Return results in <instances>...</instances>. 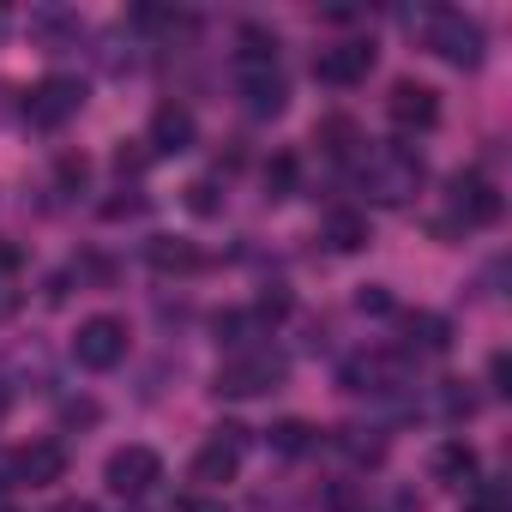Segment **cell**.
<instances>
[{
	"mask_svg": "<svg viewBox=\"0 0 512 512\" xmlns=\"http://www.w3.org/2000/svg\"><path fill=\"white\" fill-rule=\"evenodd\" d=\"M157 476H163V458H157L151 446H121V452L109 458V470H103V482H109L121 500H139Z\"/></svg>",
	"mask_w": 512,
	"mask_h": 512,
	"instance_id": "cell-8",
	"label": "cell"
},
{
	"mask_svg": "<svg viewBox=\"0 0 512 512\" xmlns=\"http://www.w3.org/2000/svg\"><path fill=\"white\" fill-rule=\"evenodd\" d=\"M488 380H494V392H506V356H494V362H488Z\"/></svg>",
	"mask_w": 512,
	"mask_h": 512,
	"instance_id": "cell-31",
	"label": "cell"
},
{
	"mask_svg": "<svg viewBox=\"0 0 512 512\" xmlns=\"http://www.w3.org/2000/svg\"><path fill=\"white\" fill-rule=\"evenodd\" d=\"M272 446L296 458V452H308V446H314V428H308V422H278V428H272Z\"/></svg>",
	"mask_w": 512,
	"mask_h": 512,
	"instance_id": "cell-23",
	"label": "cell"
},
{
	"mask_svg": "<svg viewBox=\"0 0 512 512\" xmlns=\"http://www.w3.org/2000/svg\"><path fill=\"white\" fill-rule=\"evenodd\" d=\"M193 139H199V127H193L187 103H163L151 115V151L157 157H181V151H193Z\"/></svg>",
	"mask_w": 512,
	"mask_h": 512,
	"instance_id": "cell-14",
	"label": "cell"
},
{
	"mask_svg": "<svg viewBox=\"0 0 512 512\" xmlns=\"http://www.w3.org/2000/svg\"><path fill=\"white\" fill-rule=\"evenodd\" d=\"M55 512H97L91 500H67V506H55Z\"/></svg>",
	"mask_w": 512,
	"mask_h": 512,
	"instance_id": "cell-33",
	"label": "cell"
},
{
	"mask_svg": "<svg viewBox=\"0 0 512 512\" xmlns=\"http://www.w3.org/2000/svg\"><path fill=\"white\" fill-rule=\"evenodd\" d=\"M356 308H362V314H392V296H386L380 284H368V290L356 296Z\"/></svg>",
	"mask_w": 512,
	"mask_h": 512,
	"instance_id": "cell-27",
	"label": "cell"
},
{
	"mask_svg": "<svg viewBox=\"0 0 512 512\" xmlns=\"http://www.w3.org/2000/svg\"><path fill=\"white\" fill-rule=\"evenodd\" d=\"M73 356H79V368H91V374L115 368V362L127 356V326H121V320H109V314L85 320V326H79V338H73Z\"/></svg>",
	"mask_w": 512,
	"mask_h": 512,
	"instance_id": "cell-7",
	"label": "cell"
},
{
	"mask_svg": "<svg viewBox=\"0 0 512 512\" xmlns=\"http://www.w3.org/2000/svg\"><path fill=\"white\" fill-rule=\"evenodd\" d=\"M266 193L272 199H290L296 193V157H272L266 163Z\"/></svg>",
	"mask_w": 512,
	"mask_h": 512,
	"instance_id": "cell-21",
	"label": "cell"
},
{
	"mask_svg": "<svg viewBox=\"0 0 512 512\" xmlns=\"http://www.w3.org/2000/svg\"><path fill=\"white\" fill-rule=\"evenodd\" d=\"M151 266H157V272H193V266H199V247L181 241V235H157V241H151Z\"/></svg>",
	"mask_w": 512,
	"mask_h": 512,
	"instance_id": "cell-18",
	"label": "cell"
},
{
	"mask_svg": "<svg viewBox=\"0 0 512 512\" xmlns=\"http://www.w3.org/2000/svg\"><path fill=\"white\" fill-rule=\"evenodd\" d=\"M416 187H422V157H416V151H404V145L368 151V163H362V193H368L374 205H404Z\"/></svg>",
	"mask_w": 512,
	"mask_h": 512,
	"instance_id": "cell-1",
	"label": "cell"
},
{
	"mask_svg": "<svg viewBox=\"0 0 512 512\" xmlns=\"http://www.w3.org/2000/svg\"><path fill=\"white\" fill-rule=\"evenodd\" d=\"M67 476V446L61 440H31L25 452H13V482L19 488H49Z\"/></svg>",
	"mask_w": 512,
	"mask_h": 512,
	"instance_id": "cell-10",
	"label": "cell"
},
{
	"mask_svg": "<svg viewBox=\"0 0 512 512\" xmlns=\"http://www.w3.org/2000/svg\"><path fill=\"white\" fill-rule=\"evenodd\" d=\"M235 85H241L247 115H260V121L284 115V103H290V91H284V73H278V67H235Z\"/></svg>",
	"mask_w": 512,
	"mask_h": 512,
	"instance_id": "cell-9",
	"label": "cell"
},
{
	"mask_svg": "<svg viewBox=\"0 0 512 512\" xmlns=\"http://www.w3.org/2000/svg\"><path fill=\"white\" fill-rule=\"evenodd\" d=\"M320 139H326V151H338V157H344V151H350V139H356V127H350V121H326V127H320Z\"/></svg>",
	"mask_w": 512,
	"mask_h": 512,
	"instance_id": "cell-26",
	"label": "cell"
},
{
	"mask_svg": "<svg viewBox=\"0 0 512 512\" xmlns=\"http://www.w3.org/2000/svg\"><path fill=\"white\" fill-rule=\"evenodd\" d=\"M422 37H428V49H434L440 61H452V67H482V25H476V19H464V13H452V7H434V13L422 19Z\"/></svg>",
	"mask_w": 512,
	"mask_h": 512,
	"instance_id": "cell-3",
	"label": "cell"
},
{
	"mask_svg": "<svg viewBox=\"0 0 512 512\" xmlns=\"http://www.w3.org/2000/svg\"><path fill=\"white\" fill-rule=\"evenodd\" d=\"M386 115H392L398 127H434V121H440V97H434V85L398 79L392 97H386Z\"/></svg>",
	"mask_w": 512,
	"mask_h": 512,
	"instance_id": "cell-13",
	"label": "cell"
},
{
	"mask_svg": "<svg viewBox=\"0 0 512 512\" xmlns=\"http://www.w3.org/2000/svg\"><path fill=\"white\" fill-rule=\"evenodd\" d=\"M464 512H506V494H500V482H482L476 494H470V506Z\"/></svg>",
	"mask_w": 512,
	"mask_h": 512,
	"instance_id": "cell-25",
	"label": "cell"
},
{
	"mask_svg": "<svg viewBox=\"0 0 512 512\" xmlns=\"http://www.w3.org/2000/svg\"><path fill=\"white\" fill-rule=\"evenodd\" d=\"M284 374H290L284 350L253 344V350H241V356H229V362L217 368V392H223V398H260V392H278Z\"/></svg>",
	"mask_w": 512,
	"mask_h": 512,
	"instance_id": "cell-2",
	"label": "cell"
},
{
	"mask_svg": "<svg viewBox=\"0 0 512 512\" xmlns=\"http://www.w3.org/2000/svg\"><path fill=\"white\" fill-rule=\"evenodd\" d=\"M181 512H229V506H223V500H205V494H187Z\"/></svg>",
	"mask_w": 512,
	"mask_h": 512,
	"instance_id": "cell-28",
	"label": "cell"
},
{
	"mask_svg": "<svg viewBox=\"0 0 512 512\" xmlns=\"http://www.w3.org/2000/svg\"><path fill=\"white\" fill-rule=\"evenodd\" d=\"M7 488H19V482H13V452H0V494Z\"/></svg>",
	"mask_w": 512,
	"mask_h": 512,
	"instance_id": "cell-30",
	"label": "cell"
},
{
	"mask_svg": "<svg viewBox=\"0 0 512 512\" xmlns=\"http://www.w3.org/2000/svg\"><path fill=\"white\" fill-rule=\"evenodd\" d=\"M434 410H440L446 422H464V416L476 410V398L464 392V380H440V386H434Z\"/></svg>",
	"mask_w": 512,
	"mask_h": 512,
	"instance_id": "cell-20",
	"label": "cell"
},
{
	"mask_svg": "<svg viewBox=\"0 0 512 512\" xmlns=\"http://www.w3.org/2000/svg\"><path fill=\"white\" fill-rule=\"evenodd\" d=\"M326 241H332L338 253L368 247V217H362V211H332V217H326Z\"/></svg>",
	"mask_w": 512,
	"mask_h": 512,
	"instance_id": "cell-19",
	"label": "cell"
},
{
	"mask_svg": "<svg viewBox=\"0 0 512 512\" xmlns=\"http://www.w3.org/2000/svg\"><path fill=\"white\" fill-rule=\"evenodd\" d=\"M392 386H404L398 356H386V350H362V356L344 362V392H392Z\"/></svg>",
	"mask_w": 512,
	"mask_h": 512,
	"instance_id": "cell-12",
	"label": "cell"
},
{
	"mask_svg": "<svg viewBox=\"0 0 512 512\" xmlns=\"http://www.w3.org/2000/svg\"><path fill=\"white\" fill-rule=\"evenodd\" d=\"M0 512H7V506H0Z\"/></svg>",
	"mask_w": 512,
	"mask_h": 512,
	"instance_id": "cell-34",
	"label": "cell"
},
{
	"mask_svg": "<svg viewBox=\"0 0 512 512\" xmlns=\"http://www.w3.org/2000/svg\"><path fill=\"white\" fill-rule=\"evenodd\" d=\"M55 175H61V187H85V181H91V163H85L79 151H67V157L55 163Z\"/></svg>",
	"mask_w": 512,
	"mask_h": 512,
	"instance_id": "cell-24",
	"label": "cell"
},
{
	"mask_svg": "<svg viewBox=\"0 0 512 512\" xmlns=\"http://www.w3.org/2000/svg\"><path fill=\"white\" fill-rule=\"evenodd\" d=\"M187 211H199V217H217L223 211V193H217V181H187Z\"/></svg>",
	"mask_w": 512,
	"mask_h": 512,
	"instance_id": "cell-22",
	"label": "cell"
},
{
	"mask_svg": "<svg viewBox=\"0 0 512 512\" xmlns=\"http://www.w3.org/2000/svg\"><path fill=\"white\" fill-rule=\"evenodd\" d=\"M434 476L440 482H470L476 476V446L470 440H440L434 446Z\"/></svg>",
	"mask_w": 512,
	"mask_h": 512,
	"instance_id": "cell-17",
	"label": "cell"
},
{
	"mask_svg": "<svg viewBox=\"0 0 512 512\" xmlns=\"http://www.w3.org/2000/svg\"><path fill=\"white\" fill-rule=\"evenodd\" d=\"M446 205H452V217H464V229H482V223L500 217V193H494V181L476 175V169H458V175L446 181Z\"/></svg>",
	"mask_w": 512,
	"mask_h": 512,
	"instance_id": "cell-6",
	"label": "cell"
},
{
	"mask_svg": "<svg viewBox=\"0 0 512 512\" xmlns=\"http://www.w3.org/2000/svg\"><path fill=\"white\" fill-rule=\"evenodd\" d=\"M79 109H85V85H79V79H67V73H49V79H43V85H31V97H25L31 127H67Z\"/></svg>",
	"mask_w": 512,
	"mask_h": 512,
	"instance_id": "cell-4",
	"label": "cell"
},
{
	"mask_svg": "<svg viewBox=\"0 0 512 512\" xmlns=\"http://www.w3.org/2000/svg\"><path fill=\"white\" fill-rule=\"evenodd\" d=\"M61 416H67V422H97V404H67Z\"/></svg>",
	"mask_w": 512,
	"mask_h": 512,
	"instance_id": "cell-29",
	"label": "cell"
},
{
	"mask_svg": "<svg viewBox=\"0 0 512 512\" xmlns=\"http://www.w3.org/2000/svg\"><path fill=\"white\" fill-rule=\"evenodd\" d=\"M404 332H410V350H422V356H446L452 350V326L440 314H404Z\"/></svg>",
	"mask_w": 512,
	"mask_h": 512,
	"instance_id": "cell-16",
	"label": "cell"
},
{
	"mask_svg": "<svg viewBox=\"0 0 512 512\" xmlns=\"http://www.w3.org/2000/svg\"><path fill=\"white\" fill-rule=\"evenodd\" d=\"M13 308H19V296H13V290H7V284H0V320H7V314H13Z\"/></svg>",
	"mask_w": 512,
	"mask_h": 512,
	"instance_id": "cell-32",
	"label": "cell"
},
{
	"mask_svg": "<svg viewBox=\"0 0 512 512\" xmlns=\"http://www.w3.org/2000/svg\"><path fill=\"white\" fill-rule=\"evenodd\" d=\"M314 73H320L326 85H356V79H368V73H374V43H368V37H356V43L320 49Z\"/></svg>",
	"mask_w": 512,
	"mask_h": 512,
	"instance_id": "cell-11",
	"label": "cell"
},
{
	"mask_svg": "<svg viewBox=\"0 0 512 512\" xmlns=\"http://www.w3.org/2000/svg\"><path fill=\"white\" fill-rule=\"evenodd\" d=\"M241 452H247V428H235V422L211 428V440H205V446H199V458H193V482L223 488V482L241 470Z\"/></svg>",
	"mask_w": 512,
	"mask_h": 512,
	"instance_id": "cell-5",
	"label": "cell"
},
{
	"mask_svg": "<svg viewBox=\"0 0 512 512\" xmlns=\"http://www.w3.org/2000/svg\"><path fill=\"white\" fill-rule=\"evenodd\" d=\"M235 67H278V37L266 25H241L235 31Z\"/></svg>",
	"mask_w": 512,
	"mask_h": 512,
	"instance_id": "cell-15",
	"label": "cell"
}]
</instances>
